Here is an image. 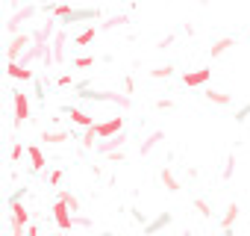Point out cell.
<instances>
[{"label": "cell", "instance_id": "1", "mask_svg": "<svg viewBox=\"0 0 250 236\" xmlns=\"http://www.w3.org/2000/svg\"><path fill=\"white\" fill-rule=\"evenodd\" d=\"M77 94L80 97H85V100H106V103H118V106H124V109H127V106H133V100L127 97V94H115V92H91L88 89V83H80L77 86Z\"/></svg>", "mask_w": 250, "mask_h": 236}, {"label": "cell", "instance_id": "2", "mask_svg": "<svg viewBox=\"0 0 250 236\" xmlns=\"http://www.w3.org/2000/svg\"><path fill=\"white\" fill-rule=\"evenodd\" d=\"M33 42H36V36H30V33H15V36L9 39V45H6V59H9V62H18L21 53L30 50L27 45H33Z\"/></svg>", "mask_w": 250, "mask_h": 236}, {"label": "cell", "instance_id": "3", "mask_svg": "<svg viewBox=\"0 0 250 236\" xmlns=\"http://www.w3.org/2000/svg\"><path fill=\"white\" fill-rule=\"evenodd\" d=\"M53 221H56L59 230H71V227H74V212H71V207H68L62 198L53 201Z\"/></svg>", "mask_w": 250, "mask_h": 236}, {"label": "cell", "instance_id": "4", "mask_svg": "<svg viewBox=\"0 0 250 236\" xmlns=\"http://www.w3.org/2000/svg\"><path fill=\"white\" fill-rule=\"evenodd\" d=\"M91 130H94V136H100V139H112V136H118V133L124 130V118H106V121H97Z\"/></svg>", "mask_w": 250, "mask_h": 236}, {"label": "cell", "instance_id": "5", "mask_svg": "<svg viewBox=\"0 0 250 236\" xmlns=\"http://www.w3.org/2000/svg\"><path fill=\"white\" fill-rule=\"evenodd\" d=\"M12 109H15V124H24L30 118V97L24 92H12Z\"/></svg>", "mask_w": 250, "mask_h": 236}, {"label": "cell", "instance_id": "6", "mask_svg": "<svg viewBox=\"0 0 250 236\" xmlns=\"http://www.w3.org/2000/svg\"><path fill=\"white\" fill-rule=\"evenodd\" d=\"M62 112L71 118V121H74L77 127H83V130H88V127H94V124H97V121H94V118H91L88 112H83V109H77V106H65Z\"/></svg>", "mask_w": 250, "mask_h": 236}, {"label": "cell", "instance_id": "7", "mask_svg": "<svg viewBox=\"0 0 250 236\" xmlns=\"http://www.w3.org/2000/svg\"><path fill=\"white\" fill-rule=\"evenodd\" d=\"M6 74L12 80H18V83H33V71L27 65H21V62H6Z\"/></svg>", "mask_w": 250, "mask_h": 236}, {"label": "cell", "instance_id": "8", "mask_svg": "<svg viewBox=\"0 0 250 236\" xmlns=\"http://www.w3.org/2000/svg\"><path fill=\"white\" fill-rule=\"evenodd\" d=\"M97 18V9H74L68 18H62V27L68 24H83V21H94Z\"/></svg>", "mask_w": 250, "mask_h": 236}, {"label": "cell", "instance_id": "9", "mask_svg": "<svg viewBox=\"0 0 250 236\" xmlns=\"http://www.w3.org/2000/svg\"><path fill=\"white\" fill-rule=\"evenodd\" d=\"M209 77H212L209 68H197V71H186L183 74V83L186 86H203V83H209Z\"/></svg>", "mask_w": 250, "mask_h": 236}, {"label": "cell", "instance_id": "10", "mask_svg": "<svg viewBox=\"0 0 250 236\" xmlns=\"http://www.w3.org/2000/svg\"><path fill=\"white\" fill-rule=\"evenodd\" d=\"M168 224H171V212H159L153 221H147V224H145V236H156V233H159V230H165Z\"/></svg>", "mask_w": 250, "mask_h": 236}, {"label": "cell", "instance_id": "11", "mask_svg": "<svg viewBox=\"0 0 250 236\" xmlns=\"http://www.w3.org/2000/svg\"><path fill=\"white\" fill-rule=\"evenodd\" d=\"M33 15H36V6H24L21 12H15V15H12V18L6 21V30H9V33H15V30L21 27V21H27V18H33Z\"/></svg>", "mask_w": 250, "mask_h": 236}, {"label": "cell", "instance_id": "12", "mask_svg": "<svg viewBox=\"0 0 250 236\" xmlns=\"http://www.w3.org/2000/svg\"><path fill=\"white\" fill-rule=\"evenodd\" d=\"M238 215H241V207L232 201V204H227V210H224V218H221V227L224 230H229L235 221H238Z\"/></svg>", "mask_w": 250, "mask_h": 236}, {"label": "cell", "instance_id": "13", "mask_svg": "<svg viewBox=\"0 0 250 236\" xmlns=\"http://www.w3.org/2000/svg\"><path fill=\"white\" fill-rule=\"evenodd\" d=\"M39 139H42V142H47V145H62V142H68V139H71V133H68V130H44Z\"/></svg>", "mask_w": 250, "mask_h": 236}, {"label": "cell", "instance_id": "14", "mask_svg": "<svg viewBox=\"0 0 250 236\" xmlns=\"http://www.w3.org/2000/svg\"><path fill=\"white\" fill-rule=\"evenodd\" d=\"M27 157H30V168H33V171H42V168H44V154H42L39 145H30V148H27Z\"/></svg>", "mask_w": 250, "mask_h": 236}, {"label": "cell", "instance_id": "15", "mask_svg": "<svg viewBox=\"0 0 250 236\" xmlns=\"http://www.w3.org/2000/svg\"><path fill=\"white\" fill-rule=\"evenodd\" d=\"M232 45H235V39H218V42L209 47V56H212V59H218V56H224Z\"/></svg>", "mask_w": 250, "mask_h": 236}, {"label": "cell", "instance_id": "16", "mask_svg": "<svg viewBox=\"0 0 250 236\" xmlns=\"http://www.w3.org/2000/svg\"><path fill=\"white\" fill-rule=\"evenodd\" d=\"M162 139H165V133H162V130L150 133V136H147V139H145V142L139 145V154H150V151H153V148H156V145H159Z\"/></svg>", "mask_w": 250, "mask_h": 236}, {"label": "cell", "instance_id": "17", "mask_svg": "<svg viewBox=\"0 0 250 236\" xmlns=\"http://www.w3.org/2000/svg\"><path fill=\"white\" fill-rule=\"evenodd\" d=\"M206 100H209V103H215V106H229V103H232V97H229L227 92H215V89H209V92H206Z\"/></svg>", "mask_w": 250, "mask_h": 236}, {"label": "cell", "instance_id": "18", "mask_svg": "<svg viewBox=\"0 0 250 236\" xmlns=\"http://www.w3.org/2000/svg\"><path fill=\"white\" fill-rule=\"evenodd\" d=\"M124 139H127V133H118V136H112V139H106V142L100 145V154H112L115 148H124Z\"/></svg>", "mask_w": 250, "mask_h": 236}, {"label": "cell", "instance_id": "19", "mask_svg": "<svg viewBox=\"0 0 250 236\" xmlns=\"http://www.w3.org/2000/svg\"><path fill=\"white\" fill-rule=\"evenodd\" d=\"M159 180L165 183V189H168V192H180V180H177L168 168H162V171H159Z\"/></svg>", "mask_w": 250, "mask_h": 236}, {"label": "cell", "instance_id": "20", "mask_svg": "<svg viewBox=\"0 0 250 236\" xmlns=\"http://www.w3.org/2000/svg\"><path fill=\"white\" fill-rule=\"evenodd\" d=\"M62 45H65V36L59 33V36H56V42H53V50H50V59H53V62H62V59H65V50H62Z\"/></svg>", "mask_w": 250, "mask_h": 236}, {"label": "cell", "instance_id": "21", "mask_svg": "<svg viewBox=\"0 0 250 236\" xmlns=\"http://www.w3.org/2000/svg\"><path fill=\"white\" fill-rule=\"evenodd\" d=\"M59 198H62V201H65V204L71 207V212H74V215H80V210H83V207H80V198H77L74 192H68V189H65V192H62Z\"/></svg>", "mask_w": 250, "mask_h": 236}, {"label": "cell", "instance_id": "22", "mask_svg": "<svg viewBox=\"0 0 250 236\" xmlns=\"http://www.w3.org/2000/svg\"><path fill=\"white\" fill-rule=\"evenodd\" d=\"M94 36H97V30H94V27H85V30L77 36V47H85V45H91V42H94Z\"/></svg>", "mask_w": 250, "mask_h": 236}, {"label": "cell", "instance_id": "23", "mask_svg": "<svg viewBox=\"0 0 250 236\" xmlns=\"http://www.w3.org/2000/svg\"><path fill=\"white\" fill-rule=\"evenodd\" d=\"M121 24H130V18H127V15H115V18H109L100 30L106 33V30H115V27H121Z\"/></svg>", "mask_w": 250, "mask_h": 236}, {"label": "cell", "instance_id": "24", "mask_svg": "<svg viewBox=\"0 0 250 236\" xmlns=\"http://www.w3.org/2000/svg\"><path fill=\"white\" fill-rule=\"evenodd\" d=\"M171 74H174V68H171V65H159V68H153V71H150V77H153V80H165V77H171Z\"/></svg>", "mask_w": 250, "mask_h": 236}, {"label": "cell", "instance_id": "25", "mask_svg": "<svg viewBox=\"0 0 250 236\" xmlns=\"http://www.w3.org/2000/svg\"><path fill=\"white\" fill-rule=\"evenodd\" d=\"M71 12H74V9H71L68 3H59V6H53V18H59V21H62V18H68Z\"/></svg>", "mask_w": 250, "mask_h": 236}, {"label": "cell", "instance_id": "26", "mask_svg": "<svg viewBox=\"0 0 250 236\" xmlns=\"http://www.w3.org/2000/svg\"><path fill=\"white\" fill-rule=\"evenodd\" d=\"M50 33H53V18H50V21H47V24L36 33V42H47V36H50Z\"/></svg>", "mask_w": 250, "mask_h": 236}, {"label": "cell", "instance_id": "27", "mask_svg": "<svg viewBox=\"0 0 250 236\" xmlns=\"http://www.w3.org/2000/svg\"><path fill=\"white\" fill-rule=\"evenodd\" d=\"M24 151H27V148H24L21 142H15V145H12V151H9V160H12V163H18V160L24 157Z\"/></svg>", "mask_w": 250, "mask_h": 236}, {"label": "cell", "instance_id": "28", "mask_svg": "<svg viewBox=\"0 0 250 236\" xmlns=\"http://www.w3.org/2000/svg\"><path fill=\"white\" fill-rule=\"evenodd\" d=\"M232 171H235V154H229V157H227V165H224V180H229V177H232Z\"/></svg>", "mask_w": 250, "mask_h": 236}, {"label": "cell", "instance_id": "29", "mask_svg": "<svg viewBox=\"0 0 250 236\" xmlns=\"http://www.w3.org/2000/svg\"><path fill=\"white\" fill-rule=\"evenodd\" d=\"M74 65H77L80 71H85V68H91V65H94V56H80V59H77Z\"/></svg>", "mask_w": 250, "mask_h": 236}, {"label": "cell", "instance_id": "30", "mask_svg": "<svg viewBox=\"0 0 250 236\" xmlns=\"http://www.w3.org/2000/svg\"><path fill=\"white\" fill-rule=\"evenodd\" d=\"M247 115H250V103H244V106L235 112V121H238V124H241V121H247Z\"/></svg>", "mask_w": 250, "mask_h": 236}, {"label": "cell", "instance_id": "31", "mask_svg": "<svg viewBox=\"0 0 250 236\" xmlns=\"http://www.w3.org/2000/svg\"><path fill=\"white\" fill-rule=\"evenodd\" d=\"M194 207H197V212H200V215H212V210H209V204H206V201H200V198H197V201H194Z\"/></svg>", "mask_w": 250, "mask_h": 236}, {"label": "cell", "instance_id": "32", "mask_svg": "<svg viewBox=\"0 0 250 236\" xmlns=\"http://www.w3.org/2000/svg\"><path fill=\"white\" fill-rule=\"evenodd\" d=\"M59 180H62V168H56V171H53V174H50V186H56V183H59Z\"/></svg>", "mask_w": 250, "mask_h": 236}, {"label": "cell", "instance_id": "33", "mask_svg": "<svg viewBox=\"0 0 250 236\" xmlns=\"http://www.w3.org/2000/svg\"><path fill=\"white\" fill-rule=\"evenodd\" d=\"M74 224H80V227H88V224H91V221H88V218H85V215H74Z\"/></svg>", "mask_w": 250, "mask_h": 236}, {"label": "cell", "instance_id": "34", "mask_svg": "<svg viewBox=\"0 0 250 236\" xmlns=\"http://www.w3.org/2000/svg\"><path fill=\"white\" fill-rule=\"evenodd\" d=\"M24 195H27V189H18V192H12V195H9V201H21Z\"/></svg>", "mask_w": 250, "mask_h": 236}, {"label": "cell", "instance_id": "35", "mask_svg": "<svg viewBox=\"0 0 250 236\" xmlns=\"http://www.w3.org/2000/svg\"><path fill=\"white\" fill-rule=\"evenodd\" d=\"M27 236H39V227H36V224H33V221H30V224H27Z\"/></svg>", "mask_w": 250, "mask_h": 236}, {"label": "cell", "instance_id": "36", "mask_svg": "<svg viewBox=\"0 0 250 236\" xmlns=\"http://www.w3.org/2000/svg\"><path fill=\"white\" fill-rule=\"evenodd\" d=\"M59 86H71V74H62L59 77Z\"/></svg>", "mask_w": 250, "mask_h": 236}, {"label": "cell", "instance_id": "37", "mask_svg": "<svg viewBox=\"0 0 250 236\" xmlns=\"http://www.w3.org/2000/svg\"><path fill=\"white\" fill-rule=\"evenodd\" d=\"M224 236H235V233H232V227H229V230H224Z\"/></svg>", "mask_w": 250, "mask_h": 236}, {"label": "cell", "instance_id": "38", "mask_svg": "<svg viewBox=\"0 0 250 236\" xmlns=\"http://www.w3.org/2000/svg\"><path fill=\"white\" fill-rule=\"evenodd\" d=\"M247 227H250V221H247Z\"/></svg>", "mask_w": 250, "mask_h": 236}]
</instances>
